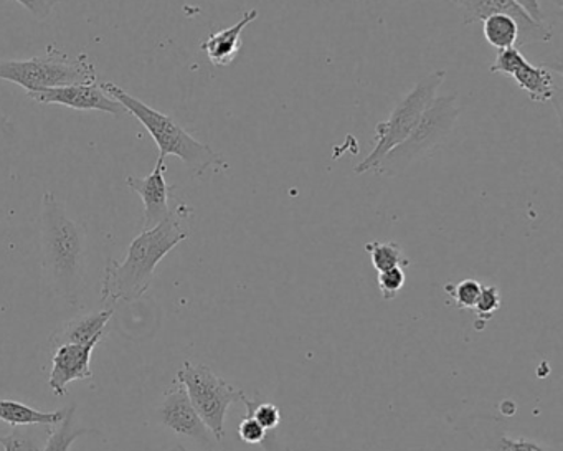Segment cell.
Here are the masks:
<instances>
[{
    "label": "cell",
    "instance_id": "cell-27",
    "mask_svg": "<svg viewBox=\"0 0 563 451\" xmlns=\"http://www.w3.org/2000/svg\"><path fill=\"white\" fill-rule=\"evenodd\" d=\"M15 2L27 9L38 21H45V19L51 18L54 6L60 0H15Z\"/></svg>",
    "mask_w": 563,
    "mask_h": 451
},
{
    "label": "cell",
    "instance_id": "cell-22",
    "mask_svg": "<svg viewBox=\"0 0 563 451\" xmlns=\"http://www.w3.org/2000/svg\"><path fill=\"white\" fill-rule=\"evenodd\" d=\"M487 451H553L549 447L537 443L526 438H510L507 435L497 433L487 440Z\"/></svg>",
    "mask_w": 563,
    "mask_h": 451
},
{
    "label": "cell",
    "instance_id": "cell-2",
    "mask_svg": "<svg viewBox=\"0 0 563 451\" xmlns=\"http://www.w3.org/2000/svg\"><path fill=\"white\" fill-rule=\"evenodd\" d=\"M41 243L42 266L55 295L77 306L87 276V227L71 219L54 193L42 197Z\"/></svg>",
    "mask_w": 563,
    "mask_h": 451
},
{
    "label": "cell",
    "instance_id": "cell-4",
    "mask_svg": "<svg viewBox=\"0 0 563 451\" xmlns=\"http://www.w3.org/2000/svg\"><path fill=\"white\" fill-rule=\"evenodd\" d=\"M457 118L460 107L456 94L434 98L417 128L378 163L374 173L385 177H398L407 173L415 164L430 157L448 140Z\"/></svg>",
    "mask_w": 563,
    "mask_h": 451
},
{
    "label": "cell",
    "instance_id": "cell-16",
    "mask_svg": "<svg viewBox=\"0 0 563 451\" xmlns=\"http://www.w3.org/2000/svg\"><path fill=\"white\" fill-rule=\"evenodd\" d=\"M68 408L57 411H41L15 400H0V420L11 427H57L67 417Z\"/></svg>",
    "mask_w": 563,
    "mask_h": 451
},
{
    "label": "cell",
    "instance_id": "cell-12",
    "mask_svg": "<svg viewBox=\"0 0 563 451\" xmlns=\"http://www.w3.org/2000/svg\"><path fill=\"white\" fill-rule=\"evenodd\" d=\"M126 186L141 197L144 204L143 230L153 229L170 213L169 199L174 187L166 180V163L157 160L153 173L146 177L128 176Z\"/></svg>",
    "mask_w": 563,
    "mask_h": 451
},
{
    "label": "cell",
    "instance_id": "cell-9",
    "mask_svg": "<svg viewBox=\"0 0 563 451\" xmlns=\"http://www.w3.org/2000/svg\"><path fill=\"white\" fill-rule=\"evenodd\" d=\"M490 72L512 77L520 90L526 91L533 103H549L555 97V78L552 72L547 70L545 67H533L523 57L519 47L500 51L494 64L490 65Z\"/></svg>",
    "mask_w": 563,
    "mask_h": 451
},
{
    "label": "cell",
    "instance_id": "cell-3",
    "mask_svg": "<svg viewBox=\"0 0 563 451\" xmlns=\"http://www.w3.org/2000/svg\"><path fill=\"white\" fill-rule=\"evenodd\" d=\"M101 90L110 95L118 103L126 108L128 113L133 114L153 138L159 147L161 160L167 156H176L189 167L194 176H202L210 167H227L222 154L213 151L209 144L200 143L192 134L187 133L173 117L161 113L154 108L147 107L143 101L128 94L113 81H101Z\"/></svg>",
    "mask_w": 563,
    "mask_h": 451
},
{
    "label": "cell",
    "instance_id": "cell-19",
    "mask_svg": "<svg viewBox=\"0 0 563 451\" xmlns=\"http://www.w3.org/2000/svg\"><path fill=\"white\" fill-rule=\"evenodd\" d=\"M365 252L371 255L372 265L377 273L391 268H408L410 260L405 256L404 250L395 242H371L365 245Z\"/></svg>",
    "mask_w": 563,
    "mask_h": 451
},
{
    "label": "cell",
    "instance_id": "cell-11",
    "mask_svg": "<svg viewBox=\"0 0 563 451\" xmlns=\"http://www.w3.org/2000/svg\"><path fill=\"white\" fill-rule=\"evenodd\" d=\"M31 100L41 105H62L78 111H100L114 118L130 114L123 105L104 94L100 85L80 84L68 87L47 88V90L32 91L27 94Z\"/></svg>",
    "mask_w": 563,
    "mask_h": 451
},
{
    "label": "cell",
    "instance_id": "cell-18",
    "mask_svg": "<svg viewBox=\"0 0 563 451\" xmlns=\"http://www.w3.org/2000/svg\"><path fill=\"white\" fill-rule=\"evenodd\" d=\"M97 433L91 428H80L75 425V407H68L67 417L51 431L45 441L44 451H70L71 444L85 435Z\"/></svg>",
    "mask_w": 563,
    "mask_h": 451
},
{
    "label": "cell",
    "instance_id": "cell-1",
    "mask_svg": "<svg viewBox=\"0 0 563 451\" xmlns=\"http://www.w3.org/2000/svg\"><path fill=\"white\" fill-rule=\"evenodd\" d=\"M192 209L180 204L169 217L150 230H143L128 249L123 262L111 260L101 279V301L104 305L134 302L146 295L153 285L156 266L167 253L189 239L186 227Z\"/></svg>",
    "mask_w": 563,
    "mask_h": 451
},
{
    "label": "cell",
    "instance_id": "cell-29",
    "mask_svg": "<svg viewBox=\"0 0 563 451\" xmlns=\"http://www.w3.org/2000/svg\"><path fill=\"white\" fill-rule=\"evenodd\" d=\"M263 450L265 451H292L288 444L283 443L279 438L278 431L272 430L266 433L265 440L262 441Z\"/></svg>",
    "mask_w": 563,
    "mask_h": 451
},
{
    "label": "cell",
    "instance_id": "cell-31",
    "mask_svg": "<svg viewBox=\"0 0 563 451\" xmlns=\"http://www.w3.org/2000/svg\"><path fill=\"white\" fill-rule=\"evenodd\" d=\"M169 451H189L186 447H183V444H176V447L170 448Z\"/></svg>",
    "mask_w": 563,
    "mask_h": 451
},
{
    "label": "cell",
    "instance_id": "cell-5",
    "mask_svg": "<svg viewBox=\"0 0 563 451\" xmlns=\"http://www.w3.org/2000/svg\"><path fill=\"white\" fill-rule=\"evenodd\" d=\"M0 80L11 81L32 94L47 88L95 84L97 68L85 54L70 57L58 48L48 47L47 54L29 61L0 58Z\"/></svg>",
    "mask_w": 563,
    "mask_h": 451
},
{
    "label": "cell",
    "instance_id": "cell-13",
    "mask_svg": "<svg viewBox=\"0 0 563 451\" xmlns=\"http://www.w3.org/2000/svg\"><path fill=\"white\" fill-rule=\"evenodd\" d=\"M98 342L100 341H91L87 344H65L55 349L48 385L57 397L67 395V387L71 382L93 378L91 354H93Z\"/></svg>",
    "mask_w": 563,
    "mask_h": 451
},
{
    "label": "cell",
    "instance_id": "cell-10",
    "mask_svg": "<svg viewBox=\"0 0 563 451\" xmlns=\"http://www.w3.org/2000/svg\"><path fill=\"white\" fill-rule=\"evenodd\" d=\"M453 2L463 11L464 25L483 22L489 15L506 14L519 25L517 45L547 44L552 41V29L533 22L514 0H453Z\"/></svg>",
    "mask_w": 563,
    "mask_h": 451
},
{
    "label": "cell",
    "instance_id": "cell-23",
    "mask_svg": "<svg viewBox=\"0 0 563 451\" xmlns=\"http://www.w3.org/2000/svg\"><path fill=\"white\" fill-rule=\"evenodd\" d=\"M0 444L5 451H44L37 435L32 430L15 428L9 435H0Z\"/></svg>",
    "mask_w": 563,
    "mask_h": 451
},
{
    "label": "cell",
    "instance_id": "cell-6",
    "mask_svg": "<svg viewBox=\"0 0 563 451\" xmlns=\"http://www.w3.org/2000/svg\"><path fill=\"white\" fill-rule=\"evenodd\" d=\"M446 80V72H431L427 77L421 78L410 94L405 95L397 107L391 111L388 120L382 121L375 128L374 150L355 167V174L374 173L382 160L397 147L401 141L407 140L408 134L420 123L424 111L433 105L438 90Z\"/></svg>",
    "mask_w": 563,
    "mask_h": 451
},
{
    "label": "cell",
    "instance_id": "cell-14",
    "mask_svg": "<svg viewBox=\"0 0 563 451\" xmlns=\"http://www.w3.org/2000/svg\"><path fill=\"white\" fill-rule=\"evenodd\" d=\"M258 19V11L250 9L236 24L223 31L210 34L200 45L213 67H230L242 51V34L253 21Z\"/></svg>",
    "mask_w": 563,
    "mask_h": 451
},
{
    "label": "cell",
    "instance_id": "cell-15",
    "mask_svg": "<svg viewBox=\"0 0 563 451\" xmlns=\"http://www.w3.org/2000/svg\"><path fill=\"white\" fill-rule=\"evenodd\" d=\"M113 316V309L107 308L93 315L77 316L65 322L51 336V345L54 349L65 344H87L91 341H101L107 331L108 322Z\"/></svg>",
    "mask_w": 563,
    "mask_h": 451
},
{
    "label": "cell",
    "instance_id": "cell-25",
    "mask_svg": "<svg viewBox=\"0 0 563 451\" xmlns=\"http://www.w3.org/2000/svg\"><path fill=\"white\" fill-rule=\"evenodd\" d=\"M499 308V289H497L496 286H483L479 298H477L476 305H474V309H476L477 312V321L486 324V322L493 318L494 312Z\"/></svg>",
    "mask_w": 563,
    "mask_h": 451
},
{
    "label": "cell",
    "instance_id": "cell-17",
    "mask_svg": "<svg viewBox=\"0 0 563 451\" xmlns=\"http://www.w3.org/2000/svg\"><path fill=\"white\" fill-rule=\"evenodd\" d=\"M483 35L496 51L516 47L519 42V25L510 15L494 14L483 21Z\"/></svg>",
    "mask_w": 563,
    "mask_h": 451
},
{
    "label": "cell",
    "instance_id": "cell-30",
    "mask_svg": "<svg viewBox=\"0 0 563 451\" xmlns=\"http://www.w3.org/2000/svg\"><path fill=\"white\" fill-rule=\"evenodd\" d=\"M14 133L15 127L14 123H12L11 118L0 111V134H4V136H14Z\"/></svg>",
    "mask_w": 563,
    "mask_h": 451
},
{
    "label": "cell",
    "instance_id": "cell-24",
    "mask_svg": "<svg viewBox=\"0 0 563 451\" xmlns=\"http://www.w3.org/2000/svg\"><path fill=\"white\" fill-rule=\"evenodd\" d=\"M405 282H407V275H405L404 268H391L377 273L378 288H380L385 301L397 298Z\"/></svg>",
    "mask_w": 563,
    "mask_h": 451
},
{
    "label": "cell",
    "instance_id": "cell-28",
    "mask_svg": "<svg viewBox=\"0 0 563 451\" xmlns=\"http://www.w3.org/2000/svg\"><path fill=\"white\" fill-rule=\"evenodd\" d=\"M533 22L537 24H545V15H543L542 8H540V0H514Z\"/></svg>",
    "mask_w": 563,
    "mask_h": 451
},
{
    "label": "cell",
    "instance_id": "cell-7",
    "mask_svg": "<svg viewBox=\"0 0 563 451\" xmlns=\"http://www.w3.org/2000/svg\"><path fill=\"white\" fill-rule=\"evenodd\" d=\"M176 382L186 387L197 414L216 437L217 443L225 438V418L229 408L243 402L245 392L233 387L225 378L217 375L209 365L184 362L176 375Z\"/></svg>",
    "mask_w": 563,
    "mask_h": 451
},
{
    "label": "cell",
    "instance_id": "cell-20",
    "mask_svg": "<svg viewBox=\"0 0 563 451\" xmlns=\"http://www.w3.org/2000/svg\"><path fill=\"white\" fill-rule=\"evenodd\" d=\"M243 404H245L246 414H252L266 431L276 430L279 427L282 411L272 402L252 400L245 395Z\"/></svg>",
    "mask_w": 563,
    "mask_h": 451
},
{
    "label": "cell",
    "instance_id": "cell-8",
    "mask_svg": "<svg viewBox=\"0 0 563 451\" xmlns=\"http://www.w3.org/2000/svg\"><path fill=\"white\" fill-rule=\"evenodd\" d=\"M157 418L163 427L169 428L174 433L197 441L206 450H216V437L197 414L186 387L179 382H174L173 387L164 395L163 404L157 410Z\"/></svg>",
    "mask_w": 563,
    "mask_h": 451
},
{
    "label": "cell",
    "instance_id": "cell-21",
    "mask_svg": "<svg viewBox=\"0 0 563 451\" xmlns=\"http://www.w3.org/2000/svg\"><path fill=\"white\" fill-rule=\"evenodd\" d=\"M481 289H483V285L477 279H463V282L444 286V292L461 309H473L479 298Z\"/></svg>",
    "mask_w": 563,
    "mask_h": 451
},
{
    "label": "cell",
    "instance_id": "cell-26",
    "mask_svg": "<svg viewBox=\"0 0 563 451\" xmlns=\"http://www.w3.org/2000/svg\"><path fill=\"white\" fill-rule=\"evenodd\" d=\"M266 433H268V431L256 421V418L253 417L252 414H246V417L243 418L239 427L240 438H242L245 443L250 444L262 443V441L265 440Z\"/></svg>",
    "mask_w": 563,
    "mask_h": 451
}]
</instances>
